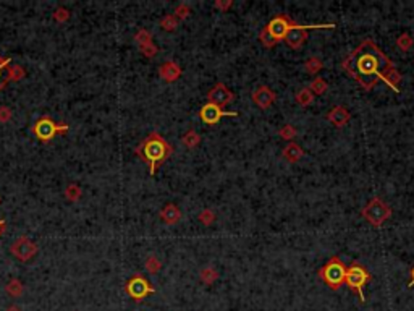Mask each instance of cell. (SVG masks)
<instances>
[{
  "label": "cell",
  "mask_w": 414,
  "mask_h": 311,
  "mask_svg": "<svg viewBox=\"0 0 414 311\" xmlns=\"http://www.w3.org/2000/svg\"><path fill=\"white\" fill-rule=\"evenodd\" d=\"M341 70H345L366 91H371L379 81H384L395 93H400L401 73L372 39H364L351 54L346 55L341 62Z\"/></svg>",
  "instance_id": "obj_1"
},
{
  "label": "cell",
  "mask_w": 414,
  "mask_h": 311,
  "mask_svg": "<svg viewBox=\"0 0 414 311\" xmlns=\"http://www.w3.org/2000/svg\"><path fill=\"white\" fill-rule=\"evenodd\" d=\"M173 153V146L170 143H167L165 138H162L159 133L152 132L146 140L139 143V146L136 148V154L149 164V173L154 175L157 167L165 162Z\"/></svg>",
  "instance_id": "obj_2"
},
{
  "label": "cell",
  "mask_w": 414,
  "mask_h": 311,
  "mask_svg": "<svg viewBox=\"0 0 414 311\" xmlns=\"http://www.w3.org/2000/svg\"><path fill=\"white\" fill-rule=\"evenodd\" d=\"M296 21H293L287 13H280L270 19L267 26H264L262 31L259 32V41L264 47L272 49L274 45H277L280 41H283L287 32L293 28Z\"/></svg>",
  "instance_id": "obj_3"
},
{
  "label": "cell",
  "mask_w": 414,
  "mask_h": 311,
  "mask_svg": "<svg viewBox=\"0 0 414 311\" xmlns=\"http://www.w3.org/2000/svg\"><path fill=\"white\" fill-rule=\"evenodd\" d=\"M319 276L332 290H338L343 285V282H345L346 266L343 264V261L338 256H332L319 269Z\"/></svg>",
  "instance_id": "obj_4"
},
{
  "label": "cell",
  "mask_w": 414,
  "mask_h": 311,
  "mask_svg": "<svg viewBox=\"0 0 414 311\" xmlns=\"http://www.w3.org/2000/svg\"><path fill=\"white\" fill-rule=\"evenodd\" d=\"M362 217H364L366 220L371 225L374 227H382V224L385 222V220L390 219L392 216V207L388 206L384 199H380V198H372L369 203L362 207Z\"/></svg>",
  "instance_id": "obj_5"
},
{
  "label": "cell",
  "mask_w": 414,
  "mask_h": 311,
  "mask_svg": "<svg viewBox=\"0 0 414 311\" xmlns=\"http://www.w3.org/2000/svg\"><path fill=\"white\" fill-rule=\"evenodd\" d=\"M371 274L367 272L366 268H362L359 263H351L349 268H346V276H345V284L349 289L359 295L361 302H364V285L371 281Z\"/></svg>",
  "instance_id": "obj_6"
},
{
  "label": "cell",
  "mask_w": 414,
  "mask_h": 311,
  "mask_svg": "<svg viewBox=\"0 0 414 311\" xmlns=\"http://www.w3.org/2000/svg\"><path fill=\"white\" fill-rule=\"evenodd\" d=\"M335 28V24H295L293 28H291L288 32H287V36H285V44L288 45V47L291 49H301L303 47V44L306 42V39H308V31L309 29H333Z\"/></svg>",
  "instance_id": "obj_7"
},
{
  "label": "cell",
  "mask_w": 414,
  "mask_h": 311,
  "mask_svg": "<svg viewBox=\"0 0 414 311\" xmlns=\"http://www.w3.org/2000/svg\"><path fill=\"white\" fill-rule=\"evenodd\" d=\"M67 130H68V125H57V123L54 120H50L49 117H42V119H39L36 122L32 132H34V135L41 141L49 143L54 136L67 133Z\"/></svg>",
  "instance_id": "obj_8"
},
{
  "label": "cell",
  "mask_w": 414,
  "mask_h": 311,
  "mask_svg": "<svg viewBox=\"0 0 414 311\" xmlns=\"http://www.w3.org/2000/svg\"><path fill=\"white\" fill-rule=\"evenodd\" d=\"M236 115H238V112H226V110L220 109L218 106L210 104V102L204 104L199 110L201 120H203L206 125H215V123H218L223 117H236Z\"/></svg>",
  "instance_id": "obj_9"
},
{
  "label": "cell",
  "mask_w": 414,
  "mask_h": 311,
  "mask_svg": "<svg viewBox=\"0 0 414 311\" xmlns=\"http://www.w3.org/2000/svg\"><path fill=\"white\" fill-rule=\"evenodd\" d=\"M10 253L15 258H18L19 261H29V259L37 253V245L34 242H31L29 238L21 237V238H18L15 243H11Z\"/></svg>",
  "instance_id": "obj_10"
},
{
  "label": "cell",
  "mask_w": 414,
  "mask_h": 311,
  "mask_svg": "<svg viewBox=\"0 0 414 311\" xmlns=\"http://www.w3.org/2000/svg\"><path fill=\"white\" fill-rule=\"evenodd\" d=\"M233 99H235L233 91H230V88L223 83H217L215 86L207 93V101L210 104H215V106H218L220 109L226 107V104L233 102Z\"/></svg>",
  "instance_id": "obj_11"
},
{
  "label": "cell",
  "mask_w": 414,
  "mask_h": 311,
  "mask_svg": "<svg viewBox=\"0 0 414 311\" xmlns=\"http://www.w3.org/2000/svg\"><path fill=\"white\" fill-rule=\"evenodd\" d=\"M126 292L134 298V300H142V298H146L149 294H154V289L151 287V284H149L144 277L138 274L128 282Z\"/></svg>",
  "instance_id": "obj_12"
},
{
  "label": "cell",
  "mask_w": 414,
  "mask_h": 311,
  "mask_svg": "<svg viewBox=\"0 0 414 311\" xmlns=\"http://www.w3.org/2000/svg\"><path fill=\"white\" fill-rule=\"evenodd\" d=\"M252 101H254V104L259 107V109H262V110H267L272 107V104L275 102L277 99V96L275 93L272 91L269 86H265V84H261V86H257L254 91H252Z\"/></svg>",
  "instance_id": "obj_13"
},
{
  "label": "cell",
  "mask_w": 414,
  "mask_h": 311,
  "mask_svg": "<svg viewBox=\"0 0 414 311\" xmlns=\"http://www.w3.org/2000/svg\"><path fill=\"white\" fill-rule=\"evenodd\" d=\"M327 120L335 125L336 128H343L346 125V123L351 120V114L348 112L346 107L343 106H335L330 112L327 114Z\"/></svg>",
  "instance_id": "obj_14"
},
{
  "label": "cell",
  "mask_w": 414,
  "mask_h": 311,
  "mask_svg": "<svg viewBox=\"0 0 414 311\" xmlns=\"http://www.w3.org/2000/svg\"><path fill=\"white\" fill-rule=\"evenodd\" d=\"M181 68H180V65L177 62H172V60H168L165 63H162L160 65V68H159V75L160 78L164 81L167 83H173V81H177L178 78L181 76Z\"/></svg>",
  "instance_id": "obj_15"
},
{
  "label": "cell",
  "mask_w": 414,
  "mask_h": 311,
  "mask_svg": "<svg viewBox=\"0 0 414 311\" xmlns=\"http://www.w3.org/2000/svg\"><path fill=\"white\" fill-rule=\"evenodd\" d=\"M160 219L164 220V222L167 225H175V224H178L180 220H181V211H180V207L177 204H173V203H168L165 204L164 207H162V211H160Z\"/></svg>",
  "instance_id": "obj_16"
},
{
  "label": "cell",
  "mask_w": 414,
  "mask_h": 311,
  "mask_svg": "<svg viewBox=\"0 0 414 311\" xmlns=\"http://www.w3.org/2000/svg\"><path fill=\"white\" fill-rule=\"evenodd\" d=\"M282 156L285 160L290 162V164H296V162H300L304 157V151L300 145H296V143H288V145L283 148Z\"/></svg>",
  "instance_id": "obj_17"
},
{
  "label": "cell",
  "mask_w": 414,
  "mask_h": 311,
  "mask_svg": "<svg viewBox=\"0 0 414 311\" xmlns=\"http://www.w3.org/2000/svg\"><path fill=\"white\" fill-rule=\"evenodd\" d=\"M11 60L10 58H2L0 57V91L5 88V84L11 81Z\"/></svg>",
  "instance_id": "obj_18"
},
{
  "label": "cell",
  "mask_w": 414,
  "mask_h": 311,
  "mask_svg": "<svg viewBox=\"0 0 414 311\" xmlns=\"http://www.w3.org/2000/svg\"><path fill=\"white\" fill-rule=\"evenodd\" d=\"M295 99H296V102L300 104L301 107H309L310 104L314 102V94L310 93L309 88H301V89L296 93Z\"/></svg>",
  "instance_id": "obj_19"
},
{
  "label": "cell",
  "mask_w": 414,
  "mask_h": 311,
  "mask_svg": "<svg viewBox=\"0 0 414 311\" xmlns=\"http://www.w3.org/2000/svg\"><path fill=\"white\" fill-rule=\"evenodd\" d=\"M181 143H183L188 149H194L201 143V136L198 132H194V130H188V132L181 136Z\"/></svg>",
  "instance_id": "obj_20"
},
{
  "label": "cell",
  "mask_w": 414,
  "mask_h": 311,
  "mask_svg": "<svg viewBox=\"0 0 414 311\" xmlns=\"http://www.w3.org/2000/svg\"><path fill=\"white\" fill-rule=\"evenodd\" d=\"M328 89V84H327V81L323 80V78H314L312 81H310V84H309V91L310 93H312L314 96L317 94V96H322V94H325V91Z\"/></svg>",
  "instance_id": "obj_21"
},
{
  "label": "cell",
  "mask_w": 414,
  "mask_h": 311,
  "mask_svg": "<svg viewBox=\"0 0 414 311\" xmlns=\"http://www.w3.org/2000/svg\"><path fill=\"white\" fill-rule=\"evenodd\" d=\"M322 68H323V62L317 57H310L306 60V63H304V70H306L309 75H317Z\"/></svg>",
  "instance_id": "obj_22"
},
{
  "label": "cell",
  "mask_w": 414,
  "mask_h": 311,
  "mask_svg": "<svg viewBox=\"0 0 414 311\" xmlns=\"http://www.w3.org/2000/svg\"><path fill=\"white\" fill-rule=\"evenodd\" d=\"M199 277L204 284L210 285L218 279V272H217V269H213V268H204L203 271L199 272Z\"/></svg>",
  "instance_id": "obj_23"
},
{
  "label": "cell",
  "mask_w": 414,
  "mask_h": 311,
  "mask_svg": "<svg viewBox=\"0 0 414 311\" xmlns=\"http://www.w3.org/2000/svg\"><path fill=\"white\" fill-rule=\"evenodd\" d=\"M178 26V18L175 15H165L160 19V28L164 31H175Z\"/></svg>",
  "instance_id": "obj_24"
},
{
  "label": "cell",
  "mask_w": 414,
  "mask_h": 311,
  "mask_svg": "<svg viewBox=\"0 0 414 311\" xmlns=\"http://www.w3.org/2000/svg\"><path fill=\"white\" fill-rule=\"evenodd\" d=\"M6 294L11 297H19L23 294V284L18 281V279H11V281L6 284Z\"/></svg>",
  "instance_id": "obj_25"
},
{
  "label": "cell",
  "mask_w": 414,
  "mask_h": 311,
  "mask_svg": "<svg viewBox=\"0 0 414 311\" xmlns=\"http://www.w3.org/2000/svg\"><path fill=\"white\" fill-rule=\"evenodd\" d=\"M296 135H298V130L293 125H283L280 130H278V136H280L282 140H287V141L295 140Z\"/></svg>",
  "instance_id": "obj_26"
},
{
  "label": "cell",
  "mask_w": 414,
  "mask_h": 311,
  "mask_svg": "<svg viewBox=\"0 0 414 311\" xmlns=\"http://www.w3.org/2000/svg\"><path fill=\"white\" fill-rule=\"evenodd\" d=\"M413 44H414V41H413V37L408 34V32H403V34H401L398 39H397V47L398 49H401L403 52H408L410 50L411 47H413Z\"/></svg>",
  "instance_id": "obj_27"
},
{
  "label": "cell",
  "mask_w": 414,
  "mask_h": 311,
  "mask_svg": "<svg viewBox=\"0 0 414 311\" xmlns=\"http://www.w3.org/2000/svg\"><path fill=\"white\" fill-rule=\"evenodd\" d=\"M65 196H67V199H70V201H78L81 196V188L76 183H70L67 188H65Z\"/></svg>",
  "instance_id": "obj_28"
},
{
  "label": "cell",
  "mask_w": 414,
  "mask_h": 311,
  "mask_svg": "<svg viewBox=\"0 0 414 311\" xmlns=\"http://www.w3.org/2000/svg\"><path fill=\"white\" fill-rule=\"evenodd\" d=\"M160 268H162V263L159 261V258L157 256H149L147 259H146V269L151 272V274H157V272L160 271Z\"/></svg>",
  "instance_id": "obj_29"
},
{
  "label": "cell",
  "mask_w": 414,
  "mask_h": 311,
  "mask_svg": "<svg viewBox=\"0 0 414 311\" xmlns=\"http://www.w3.org/2000/svg\"><path fill=\"white\" fill-rule=\"evenodd\" d=\"M198 219H199L201 222H203L204 225H212V224H213V220H215V212H213L212 209H209V207H207V209H203V211L199 212Z\"/></svg>",
  "instance_id": "obj_30"
},
{
  "label": "cell",
  "mask_w": 414,
  "mask_h": 311,
  "mask_svg": "<svg viewBox=\"0 0 414 311\" xmlns=\"http://www.w3.org/2000/svg\"><path fill=\"white\" fill-rule=\"evenodd\" d=\"M134 41L138 42L139 45L149 44V42H152V34H151V32H149L147 29H139L138 32H136Z\"/></svg>",
  "instance_id": "obj_31"
},
{
  "label": "cell",
  "mask_w": 414,
  "mask_h": 311,
  "mask_svg": "<svg viewBox=\"0 0 414 311\" xmlns=\"http://www.w3.org/2000/svg\"><path fill=\"white\" fill-rule=\"evenodd\" d=\"M139 49L142 52V55L147 57V58H152L157 55V47L154 45V42H149V44H144V45H139Z\"/></svg>",
  "instance_id": "obj_32"
},
{
  "label": "cell",
  "mask_w": 414,
  "mask_h": 311,
  "mask_svg": "<svg viewBox=\"0 0 414 311\" xmlns=\"http://www.w3.org/2000/svg\"><path fill=\"white\" fill-rule=\"evenodd\" d=\"M190 13H191V8L186 3H180L177 8H175V16L180 18V19H186L188 16H190Z\"/></svg>",
  "instance_id": "obj_33"
},
{
  "label": "cell",
  "mask_w": 414,
  "mask_h": 311,
  "mask_svg": "<svg viewBox=\"0 0 414 311\" xmlns=\"http://www.w3.org/2000/svg\"><path fill=\"white\" fill-rule=\"evenodd\" d=\"M68 18H70V11L67 8H63V6L57 8L55 13H54V19H55L57 23H65Z\"/></svg>",
  "instance_id": "obj_34"
},
{
  "label": "cell",
  "mask_w": 414,
  "mask_h": 311,
  "mask_svg": "<svg viewBox=\"0 0 414 311\" xmlns=\"http://www.w3.org/2000/svg\"><path fill=\"white\" fill-rule=\"evenodd\" d=\"M233 6V0H215L213 2V8L220 10L222 13H226Z\"/></svg>",
  "instance_id": "obj_35"
},
{
  "label": "cell",
  "mask_w": 414,
  "mask_h": 311,
  "mask_svg": "<svg viewBox=\"0 0 414 311\" xmlns=\"http://www.w3.org/2000/svg\"><path fill=\"white\" fill-rule=\"evenodd\" d=\"M24 76V70L19 67V65H13L11 68V80L13 81H19Z\"/></svg>",
  "instance_id": "obj_36"
},
{
  "label": "cell",
  "mask_w": 414,
  "mask_h": 311,
  "mask_svg": "<svg viewBox=\"0 0 414 311\" xmlns=\"http://www.w3.org/2000/svg\"><path fill=\"white\" fill-rule=\"evenodd\" d=\"M11 119V110L8 107H0V123H5Z\"/></svg>",
  "instance_id": "obj_37"
},
{
  "label": "cell",
  "mask_w": 414,
  "mask_h": 311,
  "mask_svg": "<svg viewBox=\"0 0 414 311\" xmlns=\"http://www.w3.org/2000/svg\"><path fill=\"white\" fill-rule=\"evenodd\" d=\"M408 287H414V266L411 269V281H410V284H408Z\"/></svg>",
  "instance_id": "obj_38"
},
{
  "label": "cell",
  "mask_w": 414,
  "mask_h": 311,
  "mask_svg": "<svg viewBox=\"0 0 414 311\" xmlns=\"http://www.w3.org/2000/svg\"><path fill=\"white\" fill-rule=\"evenodd\" d=\"M3 230H5V222H3L2 219H0V235L3 233Z\"/></svg>",
  "instance_id": "obj_39"
},
{
  "label": "cell",
  "mask_w": 414,
  "mask_h": 311,
  "mask_svg": "<svg viewBox=\"0 0 414 311\" xmlns=\"http://www.w3.org/2000/svg\"><path fill=\"white\" fill-rule=\"evenodd\" d=\"M6 311H19V310H18V308H15V307H11V308H8Z\"/></svg>",
  "instance_id": "obj_40"
},
{
  "label": "cell",
  "mask_w": 414,
  "mask_h": 311,
  "mask_svg": "<svg viewBox=\"0 0 414 311\" xmlns=\"http://www.w3.org/2000/svg\"><path fill=\"white\" fill-rule=\"evenodd\" d=\"M0 201H2V198H0Z\"/></svg>",
  "instance_id": "obj_41"
}]
</instances>
